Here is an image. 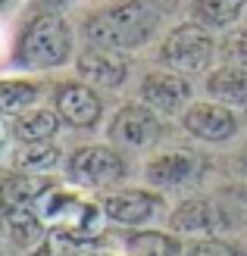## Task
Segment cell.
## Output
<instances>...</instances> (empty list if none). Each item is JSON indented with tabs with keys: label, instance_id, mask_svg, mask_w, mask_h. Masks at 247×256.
Masks as SVG:
<instances>
[{
	"label": "cell",
	"instance_id": "484cf974",
	"mask_svg": "<svg viewBox=\"0 0 247 256\" xmlns=\"http://www.w3.org/2000/svg\"><path fill=\"white\" fill-rule=\"evenodd\" d=\"M244 28H247V12H244Z\"/></svg>",
	"mask_w": 247,
	"mask_h": 256
},
{
	"label": "cell",
	"instance_id": "5b68a950",
	"mask_svg": "<svg viewBox=\"0 0 247 256\" xmlns=\"http://www.w3.org/2000/svg\"><path fill=\"white\" fill-rule=\"evenodd\" d=\"M160 138H163V122L157 116V110H150L141 100L119 106L107 125V140L113 147L147 150L153 144H160Z\"/></svg>",
	"mask_w": 247,
	"mask_h": 256
},
{
	"label": "cell",
	"instance_id": "30bf717a",
	"mask_svg": "<svg viewBox=\"0 0 247 256\" xmlns=\"http://www.w3.org/2000/svg\"><path fill=\"white\" fill-rule=\"evenodd\" d=\"M54 110L72 128H94L103 116V100L97 88L79 82H60L54 88Z\"/></svg>",
	"mask_w": 247,
	"mask_h": 256
},
{
	"label": "cell",
	"instance_id": "7c38bea8",
	"mask_svg": "<svg viewBox=\"0 0 247 256\" xmlns=\"http://www.w3.org/2000/svg\"><path fill=\"white\" fill-rule=\"evenodd\" d=\"M169 232L175 234H200V238H210L216 232H222L225 228V216L222 210L216 206L213 200H185L181 206H175L169 212Z\"/></svg>",
	"mask_w": 247,
	"mask_h": 256
},
{
	"label": "cell",
	"instance_id": "9c48e42d",
	"mask_svg": "<svg viewBox=\"0 0 247 256\" xmlns=\"http://www.w3.org/2000/svg\"><path fill=\"white\" fill-rule=\"evenodd\" d=\"M75 72H79V78L91 88H97V91H119V88L128 82V60L122 50H110V47H94L88 44L79 60H75Z\"/></svg>",
	"mask_w": 247,
	"mask_h": 256
},
{
	"label": "cell",
	"instance_id": "ffe728a7",
	"mask_svg": "<svg viewBox=\"0 0 247 256\" xmlns=\"http://www.w3.org/2000/svg\"><path fill=\"white\" fill-rule=\"evenodd\" d=\"M41 100V84L32 78H4L0 82V106L4 116H19V112L38 106Z\"/></svg>",
	"mask_w": 247,
	"mask_h": 256
},
{
	"label": "cell",
	"instance_id": "3957f363",
	"mask_svg": "<svg viewBox=\"0 0 247 256\" xmlns=\"http://www.w3.org/2000/svg\"><path fill=\"white\" fill-rule=\"evenodd\" d=\"M216 60V38L200 22H181L163 38L160 44V62L181 75L206 72Z\"/></svg>",
	"mask_w": 247,
	"mask_h": 256
},
{
	"label": "cell",
	"instance_id": "5bb4252c",
	"mask_svg": "<svg viewBox=\"0 0 247 256\" xmlns=\"http://www.w3.org/2000/svg\"><path fill=\"white\" fill-rule=\"evenodd\" d=\"M197 175V156L188 150H163L144 166V182L153 188H175Z\"/></svg>",
	"mask_w": 247,
	"mask_h": 256
},
{
	"label": "cell",
	"instance_id": "603a6c76",
	"mask_svg": "<svg viewBox=\"0 0 247 256\" xmlns=\"http://www.w3.org/2000/svg\"><path fill=\"white\" fill-rule=\"evenodd\" d=\"M185 256H241V250H235L231 244H225V240H219V238H203L200 244H194Z\"/></svg>",
	"mask_w": 247,
	"mask_h": 256
},
{
	"label": "cell",
	"instance_id": "6da1fadb",
	"mask_svg": "<svg viewBox=\"0 0 247 256\" xmlns=\"http://www.w3.org/2000/svg\"><path fill=\"white\" fill-rule=\"evenodd\" d=\"M163 10L157 0H125V4H113L107 10L88 16L82 25V34L88 44L94 47H110V50H138L144 47L153 32L160 28Z\"/></svg>",
	"mask_w": 247,
	"mask_h": 256
},
{
	"label": "cell",
	"instance_id": "ba28073f",
	"mask_svg": "<svg viewBox=\"0 0 247 256\" xmlns=\"http://www.w3.org/2000/svg\"><path fill=\"white\" fill-rule=\"evenodd\" d=\"M181 128L191 138L206 140V144H225V140H231L238 134L241 119L235 110L219 104V100H194L181 112Z\"/></svg>",
	"mask_w": 247,
	"mask_h": 256
},
{
	"label": "cell",
	"instance_id": "52a82bcc",
	"mask_svg": "<svg viewBox=\"0 0 247 256\" xmlns=\"http://www.w3.org/2000/svg\"><path fill=\"white\" fill-rule=\"evenodd\" d=\"M194 88L188 82V75L172 72V69H153L138 82V100L147 104L150 110L163 112V116H181L194 104Z\"/></svg>",
	"mask_w": 247,
	"mask_h": 256
},
{
	"label": "cell",
	"instance_id": "d6986e66",
	"mask_svg": "<svg viewBox=\"0 0 247 256\" xmlns=\"http://www.w3.org/2000/svg\"><path fill=\"white\" fill-rule=\"evenodd\" d=\"M241 12H247V0H191V19L206 28H228Z\"/></svg>",
	"mask_w": 247,
	"mask_h": 256
},
{
	"label": "cell",
	"instance_id": "7402d4cb",
	"mask_svg": "<svg viewBox=\"0 0 247 256\" xmlns=\"http://www.w3.org/2000/svg\"><path fill=\"white\" fill-rule=\"evenodd\" d=\"M219 54H222V62H228V66L247 69V28L231 32L222 41V47H219Z\"/></svg>",
	"mask_w": 247,
	"mask_h": 256
},
{
	"label": "cell",
	"instance_id": "44dd1931",
	"mask_svg": "<svg viewBox=\"0 0 247 256\" xmlns=\"http://www.w3.org/2000/svg\"><path fill=\"white\" fill-rule=\"evenodd\" d=\"M125 250H128V256H175L178 244L160 232H138L125 240Z\"/></svg>",
	"mask_w": 247,
	"mask_h": 256
},
{
	"label": "cell",
	"instance_id": "9a60e30c",
	"mask_svg": "<svg viewBox=\"0 0 247 256\" xmlns=\"http://www.w3.org/2000/svg\"><path fill=\"white\" fill-rule=\"evenodd\" d=\"M4 228H7V240L19 253L35 250L47 234V222L32 206H4Z\"/></svg>",
	"mask_w": 247,
	"mask_h": 256
},
{
	"label": "cell",
	"instance_id": "277c9868",
	"mask_svg": "<svg viewBox=\"0 0 247 256\" xmlns=\"http://www.w3.org/2000/svg\"><path fill=\"white\" fill-rule=\"evenodd\" d=\"M66 178L79 188H113L125 178V160L113 144H85L69 153Z\"/></svg>",
	"mask_w": 247,
	"mask_h": 256
},
{
	"label": "cell",
	"instance_id": "2e32d148",
	"mask_svg": "<svg viewBox=\"0 0 247 256\" xmlns=\"http://www.w3.org/2000/svg\"><path fill=\"white\" fill-rule=\"evenodd\" d=\"M203 91L210 94V100H219L231 110H247V69L222 62L219 69L206 72Z\"/></svg>",
	"mask_w": 247,
	"mask_h": 256
},
{
	"label": "cell",
	"instance_id": "7a4b0ae2",
	"mask_svg": "<svg viewBox=\"0 0 247 256\" xmlns=\"http://www.w3.org/2000/svg\"><path fill=\"white\" fill-rule=\"evenodd\" d=\"M19 69H60L72 60V25L60 12H38V16L22 28L16 54H13Z\"/></svg>",
	"mask_w": 247,
	"mask_h": 256
},
{
	"label": "cell",
	"instance_id": "ac0fdd59",
	"mask_svg": "<svg viewBox=\"0 0 247 256\" xmlns=\"http://www.w3.org/2000/svg\"><path fill=\"white\" fill-rule=\"evenodd\" d=\"M54 188L44 175L29 172H10L4 178V206H38L47 190Z\"/></svg>",
	"mask_w": 247,
	"mask_h": 256
},
{
	"label": "cell",
	"instance_id": "8fae6325",
	"mask_svg": "<svg viewBox=\"0 0 247 256\" xmlns=\"http://www.w3.org/2000/svg\"><path fill=\"white\" fill-rule=\"evenodd\" d=\"M100 206L110 222L125 225V228H141L163 212V197L153 194V190L125 188V190H116V194H107Z\"/></svg>",
	"mask_w": 247,
	"mask_h": 256
},
{
	"label": "cell",
	"instance_id": "cb8c5ba5",
	"mask_svg": "<svg viewBox=\"0 0 247 256\" xmlns=\"http://www.w3.org/2000/svg\"><path fill=\"white\" fill-rule=\"evenodd\" d=\"M231 172H235L238 178H247V147H241L235 153V160H231Z\"/></svg>",
	"mask_w": 247,
	"mask_h": 256
},
{
	"label": "cell",
	"instance_id": "8992f818",
	"mask_svg": "<svg viewBox=\"0 0 247 256\" xmlns=\"http://www.w3.org/2000/svg\"><path fill=\"white\" fill-rule=\"evenodd\" d=\"M103 206H94V203L82 200L79 194H69L63 188H50L47 194L38 200V216L50 225V228H60L66 234H85L91 228H97Z\"/></svg>",
	"mask_w": 247,
	"mask_h": 256
},
{
	"label": "cell",
	"instance_id": "e0dca14e",
	"mask_svg": "<svg viewBox=\"0 0 247 256\" xmlns=\"http://www.w3.org/2000/svg\"><path fill=\"white\" fill-rule=\"evenodd\" d=\"M63 150L50 140H38V144H16L10 153V169L13 172H29V175H50L60 169Z\"/></svg>",
	"mask_w": 247,
	"mask_h": 256
},
{
	"label": "cell",
	"instance_id": "d4e9b609",
	"mask_svg": "<svg viewBox=\"0 0 247 256\" xmlns=\"http://www.w3.org/2000/svg\"><path fill=\"white\" fill-rule=\"evenodd\" d=\"M91 256H113V253H91Z\"/></svg>",
	"mask_w": 247,
	"mask_h": 256
},
{
	"label": "cell",
	"instance_id": "4fadbf2b",
	"mask_svg": "<svg viewBox=\"0 0 247 256\" xmlns=\"http://www.w3.org/2000/svg\"><path fill=\"white\" fill-rule=\"evenodd\" d=\"M60 112L50 106H32L19 116H7V138L13 144H38V140H54L60 132Z\"/></svg>",
	"mask_w": 247,
	"mask_h": 256
}]
</instances>
